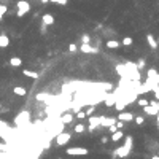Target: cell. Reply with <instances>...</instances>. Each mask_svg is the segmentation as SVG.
Masks as SVG:
<instances>
[{"label":"cell","instance_id":"cell-1","mask_svg":"<svg viewBox=\"0 0 159 159\" xmlns=\"http://www.w3.org/2000/svg\"><path fill=\"white\" fill-rule=\"evenodd\" d=\"M124 69H126V78H127V80L140 81V72H138L137 65H135L134 62H126V64H124Z\"/></svg>","mask_w":159,"mask_h":159},{"label":"cell","instance_id":"cell-2","mask_svg":"<svg viewBox=\"0 0 159 159\" xmlns=\"http://www.w3.org/2000/svg\"><path fill=\"white\" fill-rule=\"evenodd\" d=\"M16 8H18L16 14L19 16V18H22L24 14H27V13L30 11V3L27 2V0H18V3H16Z\"/></svg>","mask_w":159,"mask_h":159},{"label":"cell","instance_id":"cell-3","mask_svg":"<svg viewBox=\"0 0 159 159\" xmlns=\"http://www.w3.org/2000/svg\"><path fill=\"white\" fill-rule=\"evenodd\" d=\"M65 153L69 156H86V154H89V149L83 148V146H73V148H67Z\"/></svg>","mask_w":159,"mask_h":159},{"label":"cell","instance_id":"cell-4","mask_svg":"<svg viewBox=\"0 0 159 159\" xmlns=\"http://www.w3.org/2000/svg\"><path fill=\"white\" fill-rule=\"evenodd\" d=\"M70 138H72V135L69 134V132H59V134H56V145L58 146H64V145H67L69 142H70Z\"/></svg>","mask_w":159,"mask_h":159},{"label":"cell","instance_id":"cell-5","mask_svg":"<svg viewBox=\"0 0 159 159\" xmlns=\"http://www.w3.org/2000/svg\"><path fill=\"white\" fill-rule=\"evenodd\" d=\"M118 121H123V123H130V121H134V113H130V111H119L118 115Z\"/></svg>","mask_w":159,"mask_h":159},{"label":"cell","instance_id":"cell-6","mask_svg":"<svg viewBox=\"0 0 159 159\" xmlns=\"http://www.w3.org/2000/svg\"><path fill=\"white\" fill-rule=\"evenodd\" d=\"M73 113H70V111H65V113H62L61 116H59V123H62V124H70L72 121H73Z\"/></svg>","mask_w":159,"mask_h":159},{"label":"cell","instance_id":"cell-7","mask_svg":"<svg viewBox=\"0 0 159 159\" xmlns=\"http://www.w3.org/2000/svg\"><path fill=\"white\" fill-rule=\"evenodd\" d=\"M115 154H116L118 157H123V159H126V157L130 154V149H129V148H126V146L123 145V146H119L118 149H115Z\"/></svg>","mask_w":159,"mask_h":159},{"label":"cell","instance_id":"cell-8","mask_svg":"<svg viewBox=\"0 0 159 159\" xmlns=\"http://www.w3.org/2000/svg\"><path fill=\"white\" fill-rule=\"evenodd\" d=\"M143 108V113L145 115H149V116H157V113H159V108H154V107H151V105H145V107H142Z\"/></svg>","mask_w":159,"mask_h":159},{"label":"cell","instance_id":"cell-9","mask_svg":"<svg viewBox=\"0 0 159 159\" xmlns=\"http://www.w3.org/2000/svg\"><path fill=\"white\" fill-rule=\"evenodd\" d=\"M42 22H43V26H53L54 24V16L51 13H45L42 16Z\"/></svg>","mask_w":159,"mask_h":159},{"label":"cell","instance_id":"cell-10","mask_svg":"<svg viewBox=\"0 0 159 159\" xmlns=\"http://www.w3.org/2000/svg\"><path fill=\"white\" fill-rule=\"evenodd\" d=\"M80 50H81V53H85V54H94V53H97V50L96 48H92V46L89 45V43H81V46H80Z\"/></svg>","mask_w":159,"mask_h":159},{"label":"cell","instance_id":"cell-11","mask_svg":"<svg viewBox=\"0 0 159 159\" xmlns=\"http://www.w3.org/2000/svg\"><path fill=\"white\" fill-rule=\"evenodd\" d=\"M100 123V116H89V130H94L96 127H99Z\"/></svg>","mask_w":159,"mask_h":159},{"label":"cell","instance_id":"cell-12","mask_svg":"<svg viewBox=\"0 0 159 159\" xmlns=\"http://www.w3.org/2000/svg\"><path fill=\"white\" fill-rule=\"evenodd\" d=\"M146 42H148V45H149V48H151L153 51H156L157 50V42H156V38L151 35V34H148L146 35Z\"/></svg>","mask_w":159,"mask_h":159},{"label":"cell","instance_id":"cell-13","mask_svg":"<svg viewBox=\"0 0 159 159\" xmlns=\"http://www.w3.org/2000/svg\"><path fill=\"white\" fill-rule=\"evenodd\" d=\"M123 137H124V132L121 129H118V130H115V132L111 134V142H119Z\"/></svg>","mask_w":159,"mask_h":159},{"label":"cell","instance_id":"cell-14","mask_svg":"<svg viewBox=\"0 0 159 159\" xmlns=\"http://www.w3.org/2000/svg\"><path fill=\"white\" fill-rule=\"evenodd\" d=\"M22 73H24V77H29V78H32V80L38 78V73L34 72V70H29V69H24V70H22Z\"/></svg>","mask_w":159,"mask_h":159},{"label":"cell","instance_id":"cell-15","mask_svg":"<svg viewBox=\"0 0 159 159\" xmlns=\"http://www.w3.org/2000/svg\"><path fill=\"white\" fill-rule=\"evenodd\" d=\"M8 45H10V38H8L5 34H2L0 35V48H6Z\"/></svg>","mask_w":159,"mask_h":159},{"label":"cell","instance_id":"cell-16","mask_svg":"<svg viewBox=\"0 0 159 159\" xmlns=\"http://www.w3.org/2000/svg\"><path fill=\"white\" fill-rule=\"evenodd\" d=\"M13 94H16V96H26L27 94V89L22 88V86H16V88H13Z\"/></svg>","mask_w":159,"mask_h":159},{"label":"cell","instance_id":"cell-17","mask_svg":"<svg viewBox=\"0 0 159 159\" xmlns=\"http://www.w3.org/2000/svg\"><path fill=\"white\" fill-rule=\"evenodd\" d=\"M119 45H121V43H119L118 40H108V42H107V48H108V50H116V48H119Z\"/></svg>","mask_w":159,"mask_h":159},{"label":"cell","instance_id":"cell-18","mask_svg":"<svg viewBox=\"0 0 159 159\" xmlns=\"http://www.w3.org/2000/svg\"><path fill=\"white\" fill-rule=\"evenodd\" d=\"M73 130H75V132H77V134H83V132H85V130H86V126L83 124V123H78V124H75Z\"/></svg>","mask_w":159,"mask_h":159},{"label":"cell","instance_id":"cell-19","mask_svg":"<svg viewBox=\"0 0 159 159\" xmlns=\"http://www.w3.org/2000/svg\"><path fill=\"white\" fill-rule=\"evenodd\" d=\"M123 138H124V137H123ZM132 143H134V138L130 137V135H127V137L124 138V146L129 148V149H132Z\"/></svg>","mask_w":159,"mask_h":159},{"label":"cell","instance_id":"cell-20","mask_svg":"<svg viewBox=\"0 0 159 159\" xmlns=\"http://www.w3.org/2000/svg\"><path fill=\"white\" fill-rule=\"evenodd\" d=\"M116 72L121 75L123 78H126V69H124V64H119V65H116Z\"/></svg>","mask_w":159,"mask_h":159},{"label":"cell","instance_id":"cell-21","mask_svg":"<svg viewBox=\"0 0 159 159\" xmlns=\"http://www.w3.org/2000/svg\"><path fill=\"white\" fill-rule=\"evenodd\" d=\"M10 64L13 65V67H19V65L22 64V59H21V58H11V59H10Z\"/></svg>","mask_w":159,"mask_h":159},{"label":"cell","instance_id":"cell-22","mask_svg":"<svg viewBox=\"0 0 159 159\" xmlns=\"http://www.w3.org/2000/svg\"><path fill=\"white\" fill-rule=\"evenodd\" d=\"M134 43V40L130 38V37H126V38H123V45L124 46H129V45H132Z\"/></svg>","mask_w":159,"mask_h":159},{"label":"cell","instance_id":"cell-23","mask_svg":"<svg viewBox=\"0 0 159 159\" xmlns=\"http://www.w3.org/2000/svg\"><path fill=\"white\" fill-rule=\"evenodd\" d=\"M75 115H77V118H78V119H85V118H86V113H85L83 110H78Z\"/></svg>","mask_w":159,"mask_h":159},{"label":"cell","instance_id":"cell-24","mask_svg":"<svg viewBox=\"0 0 159 159\" xmlns=\"http://www.w3.org/2000/svg\"><path fill=\"white\" fill-rule=\"evenodd\" d=\"M137 104H138L140 107H145V105H148V104H149V100H146V99H138V100H137Z\"/></svg>","mask_w":159,"mask_h":159},{"label":"cell","instance_id":"cell-25","mask_svg":"<svg viewBox=\"0 0 159 159\" xmlns=\"http://www.w3.org/2000/svg\"><path fill=\"white\" fill-rule=\"evenodd\" d=\"M135 65H137V69H138V70H142V69L145 67V59H138V62H137Z\"/></svg>","mask_w":159,"mask_h":159},{"label":"cell","instance_id":"cell-26","mask_svg":"<svg viewBox=\"0 0 159 159\" xmlns=\"http://www.w3.org/2000/svg\"><path fill=\"white\" fill-rule=\"evenodd\" d=\"M94 110H96V108H94V105L88 107V108H86V111H85V113H86V116H91L92 113H94Z\"/></svg>","mask_w":159,"mask_h":159},{"label":"cell","instance_id":"cell-27","mask_svg":"<svg viewBox=\"0 0 159 159\" xmlns=\"http://www.w3.org/2000/svg\"><path fill=\"white\" fill-rule=\"evenodd\" d=\"M134 121H135V123H137L138 126H142V124H143V121H145V119H143V116H137V118L134 116Z\"/></svg>","mask_w":159,"mask_h":159},{"label":"cell","instance_id":"cell-28","mask_svg":"<svg viewBox=\"0 0 159 159\" xmlns=\"http://www.w3.org/2000/svg\"><path fill=\"white\" fill-rule=\"evenodd\" d=\"M6 11H8V6H6V5H2V3H0V14L3 16Z\"/></svg>","mask_w":159,"mask_h":159},{"label":"cell","instance_id":"cell-29","mask_svg":"<svg viewBox=\"0 0 159 159\" xmlns=\"http://www.w3.org/2000/svg\"><path fill=\"white\" fill-rule=\"evenodd\" d=\"M51 3H58V5H67V0H50Z\"/></svg>","mask_w":159,"mask_h":159},{"label":"cell","instance_id":"cell-30","mask_svg":"<svg viewBox=\"0 0 159 159\" xmlns=\"http://www.w3.org/2000/svg\"><path fill=\"white\" fill-rule=\"evenodd\" d=\"M8 151V145L6 143H0V153H6Z\"/></svg>","mask_w":159,"mask_h":159},{"label":"cell","instance_id":"cell-31","mask_svg":"<svg viewBox=\"0 0 159 159\" xmlns=\"http://www.w3.org/2000/svg\"><path fill=\"white\" fill-rule=\"evenodd\" d=\"M69 51H70V53H77V45L70 43V45H69Z\"/></svg>","mask_w":159,"mask_h":159},{"label":"cell","instance_id":"cell-32","mask_svg":"<svg viewBox=\"0 0 159 159\" xmlns=\"http://www.w3.org/2000/svg\"><path fill=\"white\" fill-rule=\"evenodd\" d=\"M115 126H116V129H123V127H124V123H123V121H116Z\"/></svg>","mask_w":159,"mask_h":159},{"label":"cell","instance_id":"cell-33","mask_svg":"<svg viewBox=\"0 0 159 159\" xmlns=\"http://www.w3.org/2000/svg\"><path fill=\"white\" fill-rule=\"evenodd\" d=\"M89 40H91V38H89L88 35H83V37H81V42H83V43H89Z\"/></svg>","mask_w":159,"mask_h":159},{"label":"cell","instance_id":"cell-34","mask_svg":"<svg viewBox=\"0 0 159 159\" xmlns=\"http://www.w3.org/2000/svg\"><path fill=\"white\" fill-rule=\"evenodd\" d=\"M100 142H102V143H107V142H108V137H102Z\"/></svg>","mask_w":159,"mask_h":159},{"label":"cell","instance_id":"cell-35","mask_svg":"<svg viewBox=\"0 0 159 159\" xmlns=\"http://www.w3.org/2000/svg\"><path fill=\"white\" fill-rule=\"evenodd\" d=\"M151 159H159V156H157V154H154V156H153Z\"/></svg>","mask_w":159,"mask_h":159},{"label":"cell","instance_id":"cell-36","mask_svg":"<svg viewBox=\"0 0 159 159\" xmlns=\"http://www.w3.org/2000/svg\"><path fill=\"white\" fill-rule=\"evenodd\" d=\"M37 2H42V0H37Z\"/></svg>","mask_w":159,"mask_h":159},{"label":"cell","instance_id":"cell-37","mask_svg":"<svg viewBox=\"0 0 159 159\" xmlns=\"http://www.w3.org/2000/svg\"><path fill=\"white\" fill-rule=\"evenodd\" d=\"M0 19H2V14H0Z\"/></svg>","mask_w":159,"mask_h":159},{"label":"cell","instance_id":"cell-38","mask_svg":"<svg viewBox=\"0 0 159 159\" xmlns=\"http://www.w3.org/2000/svg\"><path fill=\"white\" fill-rule=\"evenodd\" d=\"M126 159H127V157H126Z\"/></svg>","mask_w":159,"mask_h":159}]
</instances>
